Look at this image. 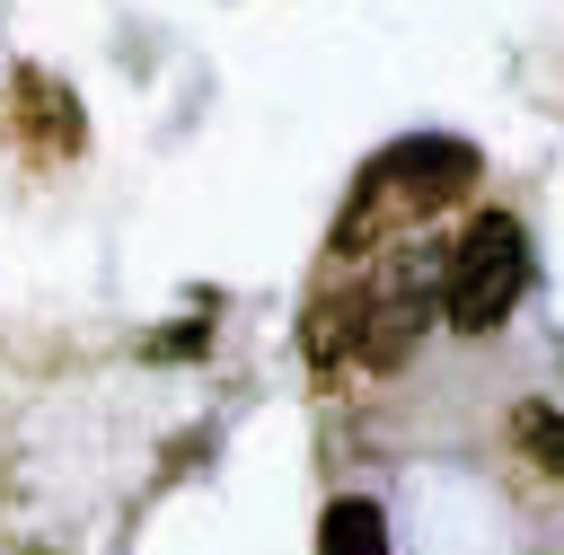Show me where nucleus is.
Masks as SVG:
<instances>
[{
    "label": "nucleus",
    "mask_w": 564,
    "mask_h": 555,
    "mask_svg": "<svg viewBox=\"0 0 564 555\" xmlns=\"http://www.w3.org/2000/svg\"><path fill=\"white\" fill-rule=\"evenodd\" d=\"M467 185H476V150H467V141H397V150H379V159L361 167V194L344 203L335 247H344V255L388 247V238L423 229L441 203H458Z\"/></svg>",
    "instance_id": "nucleus-1"
},
{
    "label": "nucleus",
    "mask_w": 564,
    "mask_h": 555,
    "mask_svg": "<svg viewBox=\"0 0 564 555\" xmlns=\"http://www.w3.org/2000/svg\"><path fill=\"white\" fill-rule=\"evenodd\" d=\"M520 291H529V229H520L511 211L467 220V238H458L449 264H441V317H449L458 335H494V326L520 308Z\"/></svg>",
    "instance_id": "nucleus-2"
},
{
    "label": "nucleus",
    "mask_w": 564,
    "mask_h": 555,
    "mask_svg": "<svg viewBox=\"0 0 564 555\" xmlns=\"http://www.w3.org/2000/svg\"><path fill=\"white\" fill-rule=\"evenodd\" d=\"M317 555H388V520H379V502H326V520H317Z\"/></svg>",
    "instance_id": "nucleus-3"
},
{
    "label": "nucleus",
    "mask_w": 564,
    "mask_h": 555,
    "mask_svg": "<svg viewBox=\"0 0 564 555\" xmlns=\"http://www.w3.org/2000/svg\"><path fill=\"white\" fill-rule=\"evenodd\" d=\"M511 440L529 449V467L564 476V414H555V405H520V414H511Z\"/></svg>",
    "instance_id": "nucleus-4"
}]
</instances>
